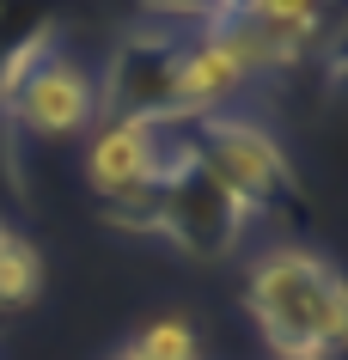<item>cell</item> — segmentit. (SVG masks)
Segmentation results:
<instances>
[{
    "mask_svg": "<svg viewBox=\"0 0 348 360\" xmlns=\"http://www.w3.org/2000/svg\"><path fill=\"white\" fill-rule=\"evenodd\" d=\"M43 281H49L43 250L31 245L19 226L0 220V311H25V305H37Z\"/></svg>",
    "mask_w": 348,
    "mask_h": 360,
    "instance_id": "ba28073f",
    "label": "cell"
},
{
    "mask_svg": "<svg viewBox=\"0 0 348 360\" xmlns=\"http://www.w3.org/2000/svg\"><path fill=\"white\" fill-rule=\"evenodd\" d=\"M336 0H245L238 13H251V19L263 25H288V31H318V19H324Z\"/></svg>",
    "mask_w": 348,
    "mask_h": 360,
    "instance_id": "30bf717a",
    "label": "cell"
},
{
    "mask_svg": "<svg viewBox=\"0 0 348 360\" xmlns=\"http://www.w3.org/2000/svg\"><path fill=\"white\" fill-rule=\"evenodd\" d=\"M116 360H129V354H116Z\"/></svg>",
    "mask_w": 348,
    "mask_h": 360,
    "instance_id": "7c38bea8",
    "label": "cell"
},
{
    "mask_svg": "<svg viewBox=\"0 0 348 360\" xmlns=\"http://www.w3.org/2000/svg\"><path fill=\"white\" fill-rule=\"evenodd\" d=\"M6 190H13V129L0 122V202H6Z\"/></svg>",
    "mask_w": 348,
    "mask_h": 360,
    "instance_id": "8fae6325",
    "label": "cell"
},
{
    "mask_svg": "<svg viewBox=\"0 0 348 360\" xmlns=\"http://www.w3.org/2000/svg\"><path fill=\"white\" fill-rule=\"evenodd\" d=\"M190 153L238 195V208L251 220L299 214L293 159L263 122H251V116H202V122H190Z\"/></svg>",
    "mask_w": 348,
    "mask_h": 360,
    "instance_id": "7a4b0ae2",
    "label": "cell"
},
{
    "mask_svg": "<svg viewBox=\"0 0 348 360\" xmlns=\"http://www.w3.org/2000/svg\"><path fill=\"white\" fill-rule=\"evenodd\" d=\"M0 122L13 134H31V141H74L98 122V79L49 43L13 79V92L0 98Z\"/></svg>",
    "mask_w": 348,
    "mask_h": 360,
    "instance_id": "277c9868",
    "label": "cell"
},
{
    "mask_svg": "<svg viewBox=\"0 0 348 360\" xmlns=\"http://www.w3.org/2000/svg\"><path fill=\"white\" fill-rule=\"evenodd\" d=\"M122 354L129 360H202V336L183 318H153L122 342Z\"/></svg>",
    "mask_w": 348,
    "mask_h": 360,
    "instance_id": "9c48e42d",
    "label": "cell"
},
{
    "mask_svg": "<svg viewBox=\"0 0 348 360\" xmlns=\"http://www.w3.org/2000/svg\"><path fill=\"white\" fill-rule=\"evenodd\" d=\"M245 305L275 360H330L348 336L342 275L306 245H275L269 257H257Z\"/></svg>",
    "mask_w": 348,
    "mask_h": 360,
    "instance_id": "6da1fadb",
    "label": "cell"
},
{
    "mask_svg": "<svg viewBox=\"0 0 348 360\" xmlns=\"http://www.w3.org/2000/svg\"><path fill=\"white\" fill-rule=\"evenodd\" d=\"M190 159V122H129L104 116L86 147V184L110 202H141L159 195V184Z\"/></svg>",
    "mask_w": 348,
    "mask_h": 360,
    "instance_id": "3957f363",
    "label": "cell"
},
{
    "mask_svg": "<svg viewBox=\"0 0 348 360\" xmlns=\"http://www.w3.org/2000/svg\"><path fill=\"white\" fill-rule=\"evenodd\" d=\"M183 31L141 25L122 37L98 79V116H129V122H172V61Z\"/></svg>",
    "mask_w": 348,
    "mask_h": 360,
    "instance_id": "8992f818",
    "label": "cell"
},
{
    "mask_svg": "<svg viewBox=\"0 0 348 360\" xmlns=\"http://www.w3.org/2000/svg\"><path fill=\"white\" fill-rule=\"evenodd\" d=\"M245 226H251V214L238 208V195H232L195 153L159 184V238H172L183 257L214 263V257H226V250L245 238Z\"/></svg>",
    "mask_w": 348,
    "mask_h": 360,
    "instance_id": "5b68a950",
    "label": "cell"
},
{
    "mask_svg": "<svg viewBox=\"0 0 348 360\" xmlns=\"http://www.w3.org/2000/svg\"><path fill=\"white\" fill-rule=\"evenodd\" d=\"M245 61L226 43L202 31L177 37V61H172V122H202V116H226V98L245 86Z\"/></svg>",
    "mask_w": 348,
    "mask_h": 360,
    "instance_id": "52a82bcc",
    "label": "cell"
}]
</instances>
